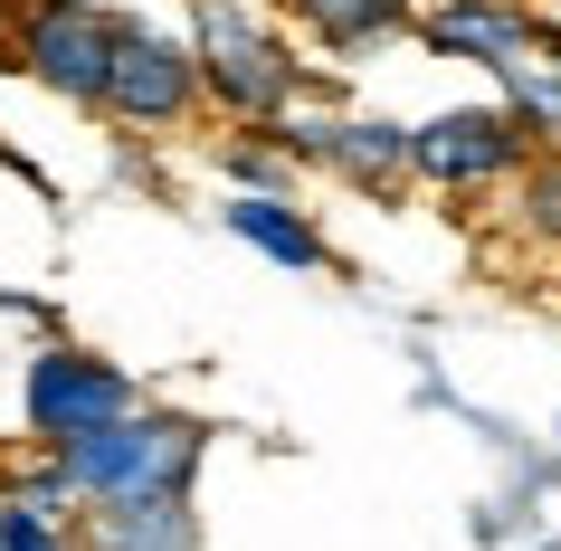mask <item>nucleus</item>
<instances>
[{
    "label": "nucleus",
    "instance_id": "nucleus-1",
    "mask_svg": "<svg viewBox=\"0 0 561 551\" xmlns=\"http://www.w3.org/2000/svg\"><path fill=\"white\" fill-rule=\"evenodd\" d=\"M191 58H201L209 105L238 115V124H257V134H276V124L305 105V87H314L305 58L266 30L248 0H201V10H191Z\"/></svg>",
    "mask_w": 561,
    "mask_h": 551
},
{
    "label": "nucleus",
    "instance_id": "nucleus-2",
    "mask_svg": "<svg viewBox=\"0 0 561 551\" xmlns=\"http://www.w3.org/2000/svg\"><path fill=\"white\" fill-rule=\"evenodd\" d=\"M67 466L77 504H144V494H191L201 485V457H209V428L191 409H134L124 428L87 437V447H48Z\"/></svg>",
    "mask_w": 561,
    "mask_h": 551
},
{
    "label": "nucleus",
    "instance_id": "nucleus-3",
    "mask_svg": "<svg viewBox=\"0 0 561 551\" xmlns=\"http://www.w3.org/2000/svg\"><path fill=\"white\" fill-rule=\"evenodd\" d=\"M20 409H30V437H38V447H87V437L124 428V418L144 409V390H134V371L105 361V352L48 343V352H30Z\"/></svg>",
    "mask_w": 561,
    "mask_h": 551
},
{
    "label": "nucleus",
    "instance_id": "nucleus-4",
    "mask_svg": "<svg viewBox=\"0 0 561 551\" xmlns=\"http://www.w3.org/2000/svg\"><path fill=\"white\" fill-rule=\"evenodd\" d=\"M115 38H124V20H105L87 0H20L10 10V58L30 67L48 95H67V105H105Z\"/></svg>",
    "mask_w": 561,
    "mask_h": 551
},
{
    "label": "nucleus",
    "instance_id": "nucleus-5",
    "mask_svg": "<svg viewBox=\"0 0 561 551\" xmlns=\"http://www.w3.org/2000/svg\"><path fill=\"white\" fill-rule=\"evenodd\" d=\"M533 162H542V144L504 105H447V115L410 124V172L428 191H495V181H524Z\"/></svg>",
    "mask_w": 561,
    "mask_h": 551
},
{
    "label": "nucleus",
    "instance_id": "nucleus-6",
    "mask_svg": "<svg viewBox=\"0 0 561 551\" xmlns=\"http://www.w3.org/2000/svg\"><path fill=\"white\" fill-rule=\"evenodd\" d=\"M201 58H191V38H162L144 20H124L115 38V87H105V115L115 124H144V134H172V124L201 115Z\"/></svg>",
    "mask_w": 561,
    "mask_h": 551
},
{
    "label": "nucleus",
    "instance_id": "nucleus-7",
    "mask_svg": "<svg viewBox=\"0 0 561 551\" xmlns=\"http://www.w3.org/2000/svg\"><path fill=\"white\" fill-rule=\"evenodd\" d=\"M266 144L286 152V162H324V172H343L353 191H400L410 181V124L390 115H286Z\"/></svg>",
    "mask_w": 561,
    "mask_h": 551
},
{
    "label": "nucleus",
    "instance_id": "nucleus-8",
    "mask_svg": "<svg viewBox=\"0 0 561 551\" xmlns=\"http://www.w3.org/2000/svg\"><path fill=\"white\" fill-rule=\"evenodd\" d=\"M419 38H428V58H476L495 77H514L533 58H561V30L533 0H438V10H419Z\"/></svg>",
    "mask_w": 561,
    "mask_h": 551
},
{
    "label": "nucleus",
    "instance_id": "nucleus-9",
    "mask_svg": "<svg viewBox=\"0 0 561 551\" xmlns=\"http://www.w3.org/2000/svg\"><path fill=\"white\" fill-rule=\"evenodd\" d=\"M87 551H201V504L191 494H144V504H95L77 514Z\"/></svg>",
    "mask_w": 561,
    "mask_h": 551
},
{
    "label": "nucleus",
    "instance_id": "nucleus-10",
    "mask_svg": "<svg viewBox=\"0 0 561 551\" xmlns=\"http://www.w3.org/2000/svg\"><path fill=\"white\" fill-rule=\"evenodd\" d=\"M276 10H286L314 48H333V58H362V48L419 30V0H276Z\"/></svg>",
    "mask_w": 561,
    "mask_h": 551
},
{
    "label": "nucleus",
    "instance_id": "nucleus-11",
    "mask_svg": "<svg viewBox=\"0 0 561 551\" xmlns=\"http://www.w3.org/2000/svg\"><path fill=\"white\" fill-rule=\"evenodd\" d=\"M219 229H229L238 248H257V257L296 266V276H324V266H333L324 229H314L296 200H229V209H219Z\"/></svg>",
    "mask_w": 561,
    "mask_h": 551
},
{
    "label": "nucleus",
    "instance_id": "nucleus-12",
    "mask_svg": "<svg viewBox=\"0 0 561 551\" xmlns=\"http://www.w3.org/2000/svg\"><path fill=\"white\" fill-rule=\"evenodd\" d=\"M0 551H87V542H77V514H38V504L0 494Z\"/></svg>",
    "mask_w": 561,
    "mask_h": 551
},
{
    "label": "nucleus",
    "instance_id": "nucleus-13",
    "mask_svg": "<svg viewBox=\"0 0 561 551\" xmlns=\"http://www.w3.org/2000/svg\"><path fill=\"white\" fill-rule=\"evenodd\" d=\"M514 219H524V238L561 248V152H542V162L524 172V191H514Z\"/></svg>",
    "mask_w": 561,
    "mask_h": 551
},
{
    "label": "nucleus",
    "instance_id": "nucleus-14",
    "mask_svg": "<svg viewBox=\"0 0 561 551\" xmlns=\"http://www.w3.org/2000/svg\"><path fill=\"white\" fill-rule=\"evenodd\" d=\"M219 172L238 181V200H286V181H296V162L276 144H229L219 152Z\"/></svg>",
    "mask_w": 561,
    "mask_h": 551
},
{
    "label": "nucleus",
    "instance_id": "nucleus-15",
    "mask_svg": "<svg viewBox=\"0 0 561 551\" xmlns=\"http://www.w3.org/2000/svg\"><path fill=\"white\" fill-rule=\"evenodd\" d=\"M533 10H542V0H533Z\"/></svg>",
    "mask_w": 561,
    "mask_h": 551
}]
</instances>
